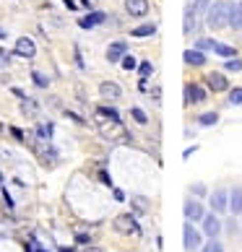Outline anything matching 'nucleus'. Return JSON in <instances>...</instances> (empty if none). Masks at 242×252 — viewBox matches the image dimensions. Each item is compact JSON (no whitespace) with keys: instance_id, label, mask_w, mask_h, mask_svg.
I'll list each match as a JSON object with an SVG mask.
<instances>
[{"instance_id":"obj_33","label":"nucleus","mask_w":242,"mask_h":252,"mask_svg":"<svg viewBox=\"0 0 242 252\" xmlns=\"http://www.w3.org/2000/svg\"><path fill=\"white\" fill-rule=\"evenodd\" d=\"M141 76H143V78L151 76V63H141Z\"/></svg>"},{"instance_id":"obj_17","label":"nucleus","mask_w":242,"mask_h":252,"mask_svg":"<svg viewBox=\"0 0 242 252\" xmlns=\"http://www.w3.org/2000/svg\"><path fill=\"white\" fill-rule=\"evenodd\" d=\"M195 21H198V11H195L193 5H188V8H185V32H188V34L195 29Z\"/></svg>"},{"instance_id":"obj_9","label":"nucleus","mask_w":242,"mask_h":252,"mask_svg":"<svg viewBox=\"0 0 242 252\" xmlns=\"http://www.w3.org/2000/svg\"><path fill=\"white\" fill-rule=\"evenodd\" d=\"M125 52H128V44H125V42H112V44L107 47V60H109V63H117V60L125 58Z\"/></svg>"},{"instance_id":"obj_7","label":"nucleus","mask_w":242,"mask_h":252,"mask_svg":"<svg viewBox=\"0 0 242 252\" xmlns=\"http://www.w3.org/2000/svg\"><path fill=\"white\" fill-rule=\"evenodd\" d=\"M125 11L133 18H143L148 13V0H125Z\"/></svg>"},{"instance_id":"obj_35","label":"nucleus","mask_w":242,"mask_h":252,"mask_svg":"<svg viewBox=\"0 0 242 252\" xmlns=\"http://www.w3.org/2000/svg\"><path fill=\"white\" fill-rule=\"evenodd\" d=\"M86 252H102V250H99V247H89Z\"/></svg>"},{"instance_id":"obj_11","label":"nucleus","mask_w":242,"mask_h":252,"mask_svg":"<svg viewBox=\"0 0 242 252\" xmlns=\"http://www.w3.org/2000/svg\"><path fill=\"white\" fill-rule=\"evenodd\" d=\"M211 208L216 211V213H224L229 208V198H227L224 190H216V192L211 195Z\"/></svg>"},{"instance_id":"obj_10","label":"nucleus","mask_w":242,"mask_h":252,"mask_svg":"<svg viewBox=\"0 0 242 252\" xmlns=\"http://www.w3.org/2000/svg\"><path fill=\"white\" fill-rule=\"evenodd\" d=\"M99 94L104 96V99H120L123 89H120L117 83H112V81H102V83H99Z\"/></svg>"},{"instance_id":"obj_23","label":"nucleus","mask_w":242,"mask_h":252,"mask_svg":"<svg viewBox=\"0 0 242 252\" xmlns=\"http://www.w3.org/2000/svg\"><path fill=\"white\" fill-rule=\"evenodd\" d=\"M130 115H133V120H136L138 125H146V123H148L146 112H143V109H138V107H133V109H130Z\"/></svg>"},{"instance_id":"obj_28","label":"nucleus","mask_w":242,"mask_h":252,"mask_svg":"<svg viewBox=\"0 0 242 252\" xmlns=\"http://www.w3.org/2000/svg\"><path fill=\"white\" fill-rule=\"evenodd\" d=\"M201 252H224V250H221V245H219V242H216V239H211V242H208V245H206V247H203Z\"/></svg>"},{"instance_id":"obj_31","label":"nucleus","mask_w":242,"mask_h":252,"mask_svg":"<svg viewBox=\"0 0 242 252\" xmlns=\"http://www.w3.org/2000/svg\"><path fill=\"white\" fill-rule=\"evenodd\" d=\"M190 192H193V195H201V198H203V195H206V188L198 182V185H190Z\"/></svg>"},{"instance_id":"obj_3","label":"nucleus","mask_w":242,"mask_h":252,"mask_svg":"<svg viewBox=\"0 0 242 252\" xmlns=\"http://www.w3.org/2000/svg\"><path fill=\"white\" fill-rule=\"evenodd\" d=\"M201 101H206V89L201 83H188L185 86V104L193 107V104H201Z\"/></svg>"},{"instance_id":"obj_34","label":"nucleus","mask_w":242,"mask_h":252,"mask_svg":"<svg viewBox=\"0 0 242 252\" xmlns=\"http://www.w3.org/2000/svg\"><path fill=\"white\" fill-rule=\"evenodd\" d=\"M68 117L73 120V123H78V125H86V120H83V117H78V115H73V112H68Z\"/></svg>"},{"instance_id":"obj_32","label":"nucleus","mask_w":242,"mask_h":252,"mask_svg":"<svg viewBox=\"0 0 242 252\" xmlns=\"http://www.w3.org/2000/svg\"><path fill=\"white\" fill-rule=\"evenodd\" d=\"M133 203H136V208L141 211V213H143V211L148 208V205H146V198H133Z\"/></svg>"},{"instance_id":"obj_30","label":"nucleus","mask_w":242,"mask_h":252,"mask_svg":"<svg viewBox=\"0 0 242 252\" xmlns=\"http://www.w3.org/2000/svg\"><path fill=\"white\" fill-rule=\"evenodd\" d=\"M208 3H211V0H195V3H193V8H195L198 13H203V11L208 8Z\"/></svg>"},{"instance_id":"obj_2","label":"nucleus","mask_w":242,"mask_h":252,"mask_svg":"<svg viewBox=\"0 0 242 252\" xmlns=\"http://www.w3.org/2000/svg\"><path fill=\"white\" fill-rule=\"evenodd\" d=\"M99 130H102V135H104V138H109V141H117V138L128 141V133L123 130V125H120V120H109V123H102Z\"/></svg>"},{"instance_id":"obj_37","label":"nucleus","mask_w":242,"mask_h":252,"mask_svg":"<svg viewBox=\"0 0 242 252\" xmlns=\"http://www.w3.org/2000/svg\"><path fill=\"white\" fill-rule=\"evenodd\" d=\"M3 36H5V34H3V32H0V39H3Z\"/></svg>"},{"instance_id":"obj_25","label":"nucleus","mask_w":242,"mask_h":252,"mask_svg":"<svg viewBox=\"0 0 242 252\" xmlns=\"http://www.w3.org/2000/svg\"><path fill=\"white\" fill-rule=\"evenodd\" d=\"M195 50H201V52L213 50V39H198V42H195Z\"/></svg>"},{"instance_id":"obj_36","label":"nucleus","mask_w":242,"mask_h":252,"mask_svg":"<svg viewBox=\"0 0 242 252\" xmlns=\"http://www.w3.org/2000/svg\"><path fill=\"white\" fill-rule=\"evenodd\" d=\"M34 247H36V252H47V250H42V247H39V245H34Z\"/></svg>"},{"instance_id":"obj_4","label":"nucleus","mask_w":242,"mask_h":252,"mask_svg":"<svg viewBox=\"0 0 242 252\" xmlns=\"http://www.w3.org/2000/svg\"><path fill=\"white\" fill-rule=\"evenodd\" d=\"M13 55H18V58H26V60H32L34 55H36L34 39H29V36H21V39H16V44H13Z\"/></svg>"},{"instance_id":"obj_6","label":"nucleus","mask_w":242,"mask_h":252,"mask_svg":"<svg viewBox=\"0 0 242 252\" xmlns=\"http://www.w3.org/2000/svg\"><path fill=\"white\" fill-rule=\"evenodd\" d=\"M182 239H185V250H188V252H193V250L201 247V234H198V229H195V226H190V223H185Z\"/></svg>"},{"instance_id":"obj_27","label":"nucleus","mask_w":242,"mask_h":252,"mask_svg":"<svg viewBox=\"0 0 242 252\" xmlns=\"http://www.w3.org/2000/svg\"><path fill=\"white\" fill-rule=\"evenodd\" d=\"M224 68L232 70V73H237V70H242V60H227V63H224Z\"/></svg>"},{"instance_id":"obj_15","label":"nucleus","mask_w":242,"mask_h":252,"mask_svg":"<svg viewBox=\"0 0 242 252\" xmlns=\"http://www.w3.org/2000/svg\"><path fill=\"white\" fill-rule=\"evenodd\" d=\"M107 21V13H102V11H97V13H89L86 18H81V26L83 29H91V26H97V24H104Z\"/></svg>"},{"instance_id":"obj_22","label":"nucleus","mask_w":242,"mask_h":252,"mask_svg":"<svg viewBox=\"0 0 242 252\" xmlns=\"http://www.w3.org/2000/svg\"><path fill=\"white\" fill-rule=\"evenodd\" d=\"M97 115H99V117H107V120H120L117 109H112V107H99Z\"/></svg>"},{"instance_id":"obj_16","label":"nucleus","mask_w":242,"mask_h":252,"mask_svg":"<svg viewBox=\"0 0 242 252\" xmlns=\"http://www.w3.org/2000/svg\"><path fill=\"white\" fill-rule=\"evenodd\" d=\"M229 211L232 213H242V188H235L229 195Z\"/></svg>"},{"instance_id":"obj_19","label":"nucleus","mask_w":242,"mask_h":252,"mask_svg":"<svg viewBox=\"0 0 242 252\" xmlns=\"http://www.w3.org/2000/svg\"><path fill=\"white\" fill-rule=\"evenodd\" d=\"M154 32H156L154 24H143V26H136V29H133V36H136V39H141V36H151Z\"/></svg>"},{"instance_id":"obj_18","label":"nucleus","mask_w":242,"mask_h":252,"mask_svg":"<svg viewBox=\"0 0 242 252\" xmlns=\"http://www.w3.org/2000/svg\"><path fill=\"white\" fill-rule=\"evenodd\" d=\"M213 52L219 55V58H235L237 50L229 47V44H221V42H213Z\"/></svg>"},{"instance_id":"obj_14","label":"nucleus","mask_w":242,"mask_h":252,"mask_svg":"<svg viewBox=\"0 0 242 252\" xmlns=\"http://www.w3.org/2000/svg\"><path fill=\"white\" fill-rule=\"evenodd\" d=\"M182 58H185V63H188V65H193V68H201V65L206 63V52H201V50H188V52L182 55Z\"/></svg>"},{"instance_id":"obj_8","label":"nucleus","mask_w":242,"mask_h":252,"mask_svg":"<svg viewBox=\"0 0 242 252\" xmlns=\"http://www.w3.org/2000/svg\"><path fill=\"white\" fill-rule=\"evenodd\" d=\"M185 216H188L190 221H203L206 219V211H203V205L198 200H188L185 203Z\"/></svg>"},{"instance_id":"obj_1","label":"nucleus","mask_w":242,"mask_h":252,"mask_svg":"<svg viewBox=\"0 0 242 252\" xmlns=\"http://www.w3.org/2000/svg\"><path fill=\"white\" fill-rule=\"evenodd\" d=\"M232 13H235V5H232L229 0H219V3L211 5V11L206 16V24L211 29H224L232 21Z\"/></svg>"},{"instance_id":"obj_26","label":"nucleus","mask_w":242,"mask_h":252,"mask_svg":"<svg viewBox=\"0 0 242 252\" xmlns=\"http://www.w3.org/2000/svg\"><path fill=\"white\" fill-rule=\"evenodd\" d=\"M34 83H36L39 89H47V86H50V78L42 76V73H34Z\"/></svg>"},{"instance_id":"obj_29","label":"nucleus","mask_w":242,"mask_h":252,"mask_svg":"<svg viewBox=\"0 0 242 252\" xmlns=\"http://www.w3.org/2000/svg\"><path fill=\"white\" fill-rule=\"evenodd\" d=\"M120 63H123V68H125V70H133L136 65H138V63H136V58H130V55H125V58L120 60Z\"/></svg>"},{"instance_id":"obj_12","label":"nucleus","mask_w":242,"mask_h":252,"mask_svg":"<svg viewBox=\"0 0 242 252\" xmlns=\"http://www.w3.org/2000/svg\"><path fill=\"white\" fill-rule=\"evenodd\" d=\"M219 231H221V223H219L216 216H206V219H203V234H206V237L216 239Z\"/></svg>"},{"instance_id":"obj_5","label":"nucleus","mask_w":242,"mask_h":252,"mask_svg":"<svg viewBox=\"0 0 242 252\" xmlns=\"http://www.w3.org/2000/svg\"><path fill=\"white\" fill-rule=\"evenodd\" d=\"M115 229L120 231V234H136V231H138V221L130 216V213H123V216L115 219Z\"/></svg>"},{"instance_id":"obj_21","label":"nucleus","mask_w":242,"mask_h":252,"mask_svg":"<svg viewBox=\"0 0 242 252\" xmlns=\"http://www.w3.org/2000/svg\"><path fill=\"white\" fill-rule=\"evenodd\" d=\"M229 26L232 29H242V3L240 5H235V13H232V21H229Z\"/></svg>"},{"instance_id":"obj_20","label":"nucleus","mask_w":242,"mask_h":252,"mask_svg":"<svg viewBox=\"0 0 242 252\" xmlns=\"http://www.w3.org/2000/svg\"><path fill=\"white\" fill-rule=\"evenodd\" d=\"M216 120H219L216 112H206V115L198 117V125H201V127H211V125H216Z\"/></svg>"},{"instance_id":"obj_24","label":"nucleus","mask_w":242,"mask_h":252,"mask_svg":"<svg viewBox=\"0 0 242 252\" xmlns=\"http://www.w3.org/2000/svg\"><path fill=\"white\" fill-rule=\"evenodd\" d=\"M229 104L232 107H240L242 104V89H232L229 91Z\"/></svg>"},{"instance_id":"obj_13","label":"nucleus","mask_w":242,"mask_h":252,"mask_svg":"<svg viewBox=\"0 0 242 252\" xmlns=\"http://www.w3.org/2000/svg\"><path fill=\"white\" fill-rule=\"evenodd\" d=\"M206 81H208V89H211V91H227V89H229V81L221 76V73H211Z\"/></svg>"}]
</instances>
